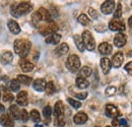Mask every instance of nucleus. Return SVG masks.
<instances>
[{
  "label": "nucleus",
  "instance_id": "0eeeda50",
  "mask_svg": "<svg viewBox=\"0 0 132 127\" xmlns=\"http://www.w3.org/2000/svg\"><path fill=\"white\" fill-rule=\"evenodd\" d=\"M109 29L113 32H124L126 30L125 23L123 22L122 19H117V18H113L110 22H109Z\"/></svg>",
  "mask_w": 132,
  "mask_h": 127
},
{
  "label": "nucleus",
  "instance_id": "49530a36",
  "mask_svg": "<svg viewBox=\"0 0 132 127\" xmlns=\"http://www.w3.org/2000/svg\"><path fill=\"white\" fill-rule=\"evenodd\" d=\"M35 127H43V125H41V124H37Z\"/></svg>",
  "mask_w": 132,
  "mask_h": 127
},
{
  "label": "nucleus",
  "instance_id": "f03ea898",
  "mask_svg": "<svg viewBox=\"0 0 132 127\" xmlns=\"http://www.w3.org/2000/svg\"><path fill=\"white\" fill-rule=\"evenodd\" d=\"M40 21H46V22L52 21V16L49 11L45 8H40L32 16V22L34 26H39Z\"/></svg>",
  "mask_w": 132,
  "mask_h": 127
},
{
  "label": "nucleus",
  "instance_id": "4c0bfd02",
  "mask_svg": "<svg viewBox=\"0 0 132 127\" xmlns=\"http://www.w3.org/2000/svg\"><path fill=\"white\" fill-rule=\"evenodd\" d=\"M116 91H117V89H116L115 86H108L107 89H106V95L109 96V97H111V96H114L116 94Z\"/></svg>",
  "mask_w": 132,
  "mask_h": 127
},
{
  "label": "nucleus",
  "instance_id": "20e7f679",
  "mask_svg": "<svg viewBox=\"0 0 132 127\" xmlns=\"http://www.w3.org/2000/svg\"><path fill=\"white\" fill-rule=\"evenodd\" d=\"M80 59L77 55H70L66 60V67L70 72H77L80 70Z\"/></svg>",
  "mask_w": 132,
  "mask_h": 127
},
{
  "label": "nucleus",
  "instance_id": "bb28decb",
  "mask_svg": "<svg viewBox=\"0 0 132 127\" xmlns=\"http://www.w3.org/2000/svg\"><path fill=\"white\" fill-rule=\"evenodd\" d=\"M65 117L64 115H59V116H55V119H54V124L55 126L57 127H63L65 126Z\"/></svg>",
  "mask_w": 132,
  "mask_h": 127
},
{
  "label": "nucleus",
  "instance_id": "6ab92c4d",
  "mask_svg": "<svg viewBox=\"0 0 132 127\" xmlns=\"http://www.w3.org/2000/svg\"><path fill=\"white\" fill-rule=\"evenodd\" d=\"M7 27H8V30L11 32V34H13V35H18L20 33V27H19V25L17 23L15 20H13V19L8 20Z\"/></svg>",
  "mask_w": 132,
  "mask_h": 127
},
{
  "label": "nucleus",
  "instance_id": "aec40b11",
  "mask_svg": "<svg viewBox=\"0 0 132 127\" xmlns=\"http://www.w3.org/2000/svg\"><path fill=\"white\" fill-rule=\"evenodd\" d=\"M17 104L20 105V106H27L28 103H29V100H28V92L26 91H22V92H19V94L17 95Z\"/></svg>",
  "mask_w": 132,
  "mask_h": 127
},
{
  "label": "nucleus",
  "instance_id": "ea45409f",
  "mask_svg": "<svg viewBox=\"0 0 132 127\" xmlns=\"http://www.w3.org/2000/svg\"><path fill=\"white\" fill-rule=\"evenodd\" d=\"M72 95L74 97H76L78 100H84L86 97H87V93L86 92H82V93H74V92H71Z\"/></svg>",
  "mask_w": 132,
  "mask_h": 127
},
{
  "label": "nucleus",
  "instance_id": "39448f33",
  "mask_svg": "<svg viewBox=\"0 0 132 127\" xmlns=\"http://www.w3.org/2000/svg\"><path fill=\"white\" fill-rule=\"evenodd\" d=\"M58 26L57 23H55L53 20L46 22L45 25H42L39 27V32L42 36H47V35H52V34H56V32L58 31Z\"/></svg>",
  "mask_w": 132,
  "mask_h": 127
},
{
  "label": "nucleus",
  "instance_id": "72a5a7b5",
  "mask_svg": "<svg viewBox=\"0 0 132 127\" xmlns=\"http://www.w3.org/2000/svg\"><path fill=\"white\" fill-rule=\"evenodd\" d=\"M77 21L80 25H82V26H87V25H89L90 19L87 17V15H85V14H80V15L78 16V18H77Z\"/></svg>",
  "mask_w": 132,
  "mask_h": 127
},
{
  "label": "nucleus",
  "instance_id": "c03bdc74",
  "mask_svg": "<svg viewBox=\"0 0 132 127\" xmlns=\"http://www.w3.org/2000/svg\"><path fill=\"white\" fill-rule=\"evenodd\" d=\"M128 26L132 29V16H130V18L128 19Z\"/></svg>",
  "mask_w": 132,
  "mask_h": 127
},
{
  "label": "nucleus",
  "instance_id": "603ef678",
  "mask_svg": "<svg viewBox=\"0 0 132 127\" xmlns=\"http://www.w3.org/2000/svg\"><path fill=\"white\" fill-rule=\"evenodd\" d=\"M107 127H111V126H107Z\"/></svg>",
  "mask_w": 132,
  "mask_h": 127
},
{
  "label": "nucleus",
  "instance_id": "de8ad7c7",
  "mask_svg": "<svg viewBox=\"0 0 132 127\" xmlns=\"http://www.w3.org/2000/svg\"><path fill=\"white\" fill-rule=\"evenodd\" d=\"M130 55H131V56H132V51H131V53H130Z\"/></svg>",
  "mask_w": 132,
  "mask_h": 127
},
{
  "label": "nucleus",
  "instance_id": "e433bc0d",
  "mask_svg": "<svg viewBox=\"0 0 132 127\" xmlns=\"http://www.w3.org/2000/svg\"><path fill=\"white\" fill-rule=\"evenodd\" d=\"M51 114H52V108L50 106H46L44 108V110H43V115H44L45 119L49 120L50 117H51Z\"/></svg>",
  "mask_w": 132,
  "mask_h": 127
},
{
  "label": "nucleus",
  "instance_id": "f704fd0d",
  "mask_svg": "<svg viewBox=\"0 0 132 127\" xmlns=\"http://www.w3.org/2000/svg\"><path fill=\"white\" fill-rule=\"evenodd\" d=\"M67 102L72 106V108H74V109H79L80 107H81V103L79 102V101H76V100H74V99H72V98H68L67 99Z\"/></svg>",
  "mask_w": 132,
  "mask_h": 127
},
{
  "label": "nucleus",
  "instance_id": "6e6552de",
  "mask_svg": "<svg viewBox=\"0 0 132 127\" xmlns=\"http://www.w3.org/2000/svg\"><path fill=\"white\" fill-rule=\"evenodd\" d=\"M115 1L113 0H108V1H105L102 5H101V11L102 13L108 15V14H111L114 10H115Z\"/></svg>",
  "mask_w": 132,
  "mask_h": 127
},
{
  "label": "nucleus",
  "instance_id": "8fccbe9b",
  "mask_svg": "<svg viewBox=\"0 0 132 127\" xmlns=\"http://www.w3.org/2000/svg\"><path fill=\"white\" fill-rule=\"evenodd\" d=\"M0 98H1V93H0Z\"/></svg>",
  "mask_w": 132,
  "mask_h": 127
},
{
  "label": "nucleus",
  "instance_id": "2f4dec72",
  "mask_svg": "<svg viewBox=\"0 0 132 127\" xmlns=\"http://www.w3.org/2000/svg\"><path fill=\"white\" fill-rule=\"evenodd\" d=\"M30 117L31 119L33 120L35 123H39L41 121V116H40V113L37 110H32L30 113Z\"/></svg>",
  "mask_w": 132,
  "mask_h": 127
},
{
  "label": "nucleus",
  "instance_id": "f8f14e48",
  "mask_svg": "<svg viewBox=\"0 0 132 127\" xmlns=\"http://www.w3.org/2000/svg\"><path fill=\"white\" fill-rule=\"evenodd\" d=\"M87 119H88V117L84 112H78L73 117V122L77 125H82L87 121Z\"/></svg>",
  "mask_w": 132,
  "mask_h": 127
},
{
  "label": "nucleus",
  "instance_id": "37998d69",
  "mask_svg": "<svg viewBox=\"0 0 132 127\" xmlns=\"http://www.w3.org/2000/svg\"><path fill=\"white\" fill-rule=\"evenodd\" d=\"M119 124H120V127L126 126V125H127V122H126L125 119H120V120H119Z\"/></svg>",
  "mask_w": 132,
  "mask_h": 127
},
{
  "label": "nucleus",
  "instance_id": "9b49d317",
  "mask_svg": "<svg viewBox=\"0 0 132 127\" xmlns=\"http://www.w3.org/2000/svg\"><path fill=\"white\" fill-rule=\"evenodd\" d=\"M0 124L2 127H14L12 118L7 114H2L0 117Z\"/></svg>",
  "mask_w": 132,
  "mask_h": 127
},
{
  "label": "nucleus",
  "instance_id": "a18cd8bd",
  "mask_svg": "<svg viewBox=\"0 0 132 127\" xmlns=\"http://www.w3.org/2000/svg\"><path fill=\"white\" fill-rule=\"evenodd\" d=\"M5 110V108H4V106L2 105V104H0V113H2V112H4Z\"/></svg>",
  "mask_w": 132,
  "mask_h": 127
},
{
  "label": "nucleus",
  "instance_id": "58836bf2",
  "mask_svg": "<svg viewBox=\"0 0 132 127\" xmlns=\"http://www.w3.org/2000/svg\"><path fill=\"white\" fill-rule=\"evenodd\" d=\"M29 117H30V115L28 114V112L26 111L24 109H22V110L20 111V120H21L22 122H27V121L29 120Z\"/></svg>",
  "mask_w": 132,
  "mask_h": 127
},
{
  "label": "nucleus",
  "instance_id": "a211bd4d",
  "mask_svg": "<svg viewBox=\"0 0 132 127\" xmlns=\"http://www.w3.org/2000/svg\"><path fill=\"white\" fill-rule=\"evenodd\" d=\"M46 80H43V78H38L34 81L33 83V86L34 89L37 91V92H44L45 89H46Z\"/></svg>",
  "mask_w": 132,
  "mask_h": 127
},
{
  "label": "nucleus",
  "instance_id": "c756f323",
  "mask_svg": "<svg viewBox=\"0 0 132 127\" xmlns=\"http://www.w3.org/2000/svg\"><path fill=\"white\" fill-rule=\"evenodd\" d=\"M9 88L12 92H17L20 89V83L17 80H11L9 81Z\"/></svg>",
  "mask_w": 132,
  "mask_h": 127
},
{
  "label": "nucleus",
  "instance_id": "393cba45",
  "mask_svg": "<svg viewBox=\"0 0 132 127\" xmlns=\"http://www.w3.org/2000/svg\"><path fill=\"white\" fill-rule=\"evenodd\" d=\"M54 115L55 116H59V115H64V105L61 101H58L55 104L54 107Z\"/></svg>",
  "mask_w": 132,
  "mask_h": 127
},
{
  "label": "nucleus",
  "instance_id": "423d86ee",
  "mask_svg": "<svg viewBox=\"0 0 132 127\" xmlns=\"http://www.w3.org/2000/svg\"><path fill=\"white\" fill-rule=\"evenodd\" d=\"M82 42L84 48H86L88 51H93L96 48V41L89 31H84L82 34Z\"/></svg>",
  "mask_w": 132,
  "mask_h": 127
},
{
  "label": "nucleus",
  "instance_id": "c9c22d12",
  "mask_svg": "<svg viewBox=\"0 0 132 127\" xmlns=\"http://www.w3.org/2000/svg\"><path fill=\"white\" fill-rule=\"evenodd\" d=\"M121 16H122V5H121V3H118L117 8L114 12V18L119 19V18H121Z\"/></svg>",
  "mask_w": 132,
  "mask_h": 127
},
{
  "label": "nucleus",
  "instance_id": "dca6fc26",
  "mask_svg": "<svg viewBox=\"0 0 132 127\" xmlns=\"http://www.w3.org/2000/svg\"><path fill=\"white\" fill-rule=\"evenodd\" d=\"M101 67H102V70L104 72V74H108L111 67H112V63H111V60L107 57H103L101 59Z\"/></svg>",
  "mask_w": 132,
  "mask_h": 127
},
{
  "label": "nucleus",
  "instance_id": "5701e85b",
  "mask_svg": "<svg viewBox=\"0 0 132 127\" xmlns=\"http://www.w3.org/2000/svg\"><path fill=\"white\" fill-rule=\"evenodd\" d=\"M9 116L14 119V120H17V119H20V112H19V108H17L16 105H11L9 107Z\"/></svg>",
  "mask_w": 132,
  "mask_h": 127
},
{
  "label": "nucleus",
  "instance_id": "3c124183",
  "mask_svg": "<svg viewBox=\"0 0 132 127\" xmlns=\"http://www.w3.org/2000/svg\"><path fill=\"white\" fill-rule=\"evenodd\" d=\"M131 6H132V2H131Z\"/></svg>",
  "mask_w": 132,
  "mask_h": 127
},
{
  "label": "nucleus",
  "instance_id": "ddd939ff",
  "mask_svg": "<svg viewBox=\"0 0 132 127\" xmlns=\"http://www.w3.org/2000/svg\"><path fill=\"white\" fill-rule=\"evenodd\" d=\"M19 66L23 72H31V71H33L34 67H35V65L32 62L26 60L24 58H21L19 60Z\"/></svg>",
  "mask_w": 132,
  "mask_h": 127
},
{
  "label": "nucleus",
  "instance_id": "2eb2a0df",
  "mask_svg": "<svg viewBox=\"0 0 132 127\" xmlns=\"http://www.w3.org/2000/svg\"><path fill=\"white\" fill-rule=\"evenodd\" d=\"M112 50H113L112 45H110L109 43H106V42L102 43V44L99 46L100 54H102V55H104V56H108V55H110V54L112 53Z\"/></svg>",
  "mask_w": 132,
  "mask_h": 127
},
{
  "label": "nucleus",
  "instance_id": "9d476101",
  "mask_svg": "<svg viewBox=\"0 0 132 127\" xmlns=\"http://www.w3.org/2000/svg\"><path fill=\"white\" fill-rule=\"evenodd\" d=\"M126 42H127V39H126V36L123 33H118L114 38V45L117 48L124 47Z\"/></svg>",
  "mask_w": 132,
  "mask_h": 127
},
{
  "label": "nucleus",
  "instance_id": "f257e3e1",
  "mask_svg": "<svg viewBox=\"0 0 132 127\" xmlns=\"http://www.w3.org/2000/svg\"><path fill=\"white\" fill-rule=\"evenodd\" d=\"M14 51L17 55L21 58H24L29 55L31 48H32V43L31 41L27 39H17L14 41Z\"/></svg>",
  "mask_w": 132,
  "mask_h": 127
},
{
  "label": "nucleus",
  "instance_id": "a878e982",
  "mask_svg": "<svg viewBox=\"0 0 132 127\" xmlns=\"http://www.w3.org/2000/svg\"><path fill=\"white\" fill-rule=\"evenodd\" d=\"M17 80L19 81V83H22L24 85H30L32 83V81H33L32 77H30L28 75H22V74L17 75Z\"/></svg>",
  "mask_w": 132,
  "mask_h": 127
},
{
  "label": "nucleus",
  "instance_id": "09e8293b",
  "mask_svg": "<svg viewBox=\"0 0 132 127\" xmlns=\"http://www.w3.org/2000/svg\"><path fill=\"white\" fill-rule=\"evenodd\" d=\"M122 127H128V126H127V125H126V126H122Z\"/></svg>",
  "mask_w": 132,
  "mask_h": 127
},
{
  "label": "nucleus",
  "instance_id": "473e14b6",
  "mask_svg": "<svg viewBox=\"0 0 132 127\" xmlns=\"http://www.w3.org/2000/svg\"><path fill=\"white\" fill-rule=\"evenodd\" d=\"M14 100V96L12 95L8 90H4L3 92V101L4 102H12Z\"/></svg>",
  "mask_w": 132,
  "mask_h": 127
},
{
  "label": "nucleus",
  "instance_id": "b1692460",
  "mask_svg": "<svg viewBox=\"0 0 132 127\" xmlns=\"http://www.w3.org/2000/svg\"><path fill=\"white\" fill-rule=\"evenodd\" d=\"M60 40H61V36L59 34H52V35H50L46 38V43L56 45L60 42Z\"/></svg>",
  "mask_w": 132,
  "mask_h": 127
},
{
  "label": "nucleus",
  "instance_id": "1a4fd4ad",
  "mask_svg": "<svg viewBox=\"0 0 132 127\" xmlns=\"http://www.w3.org/2000/svg\"><path fill=\"white\" fill-rule=\"evenodd\" d=\"M105 113H106V116H107V117L112 118V119H116V118L119 116V111H118V109L116 108L114 105H112V104L106 105Z\"/></svg>",
  "mask_w": 132,
  "mask_h": 127
},
{
  "label": "nucleus",
  "instance_id": "cd10ccee",
  "mask_svg": "<svg viewBox=\"0 0 132 127\" xmlns=\"http://www.w3.org/2000/svg\"><path fill=\"white\" fill-rule=\"evenodd\" d=\"M75 83L77 85V88L79 89H86L88 85H89V82L88 80H86L85 78H82V77H76V80H75Z\"/></svg>",
  "mask_w": 132,
  "mask_h": 127
},
{
  "label": "nucleus",
  "instance_id": "f3484780",
  "mask_svg": "<svg viewBox=\"0 0 132 127\" xmlns=\"http://www.w3.org/2000/svg\"><path fill=\"white\" fill-rule=\"evenodd\" d=\"M68 51H69L68 45L66 43H62V44H60L58 47L55 49V55L57 57H61V56H64L65 54H67Z\"/></svg>",
  "mask_w": 132,
  "mask_h": 127
},
{
  "label": "nucleus",
  "instance_id": "864d4df0",
  "mask_svg": "<svg viewBox=\"0 0 132 127\" xmlns=\"http://www.w3.org/2000/svg\"><path fill=\"white\" fill-rule=\"evenodd\" d=\"M96 127H99V126H96Z\"/></svg>",
  "mask_w": 132,
  "mask_h": 127
},
{
  "label": "nucleus",
  "instance_id": "7c9ffc66",
  "mask_svg": "<svg viewBox=\"0 0 132 127\" xmlns=\"http://www.w3.org/2000/svg\"><path fill=\"white\" fill-rule=\"evenodd\" d=\"M45 92H46V94H47V95H53V94L56 92V88H55V85H54V83H53L52 81L47 82V84H46V89H45Z\"/></svg>",
  "mask_w": 132,
  "mask_h": 127
},
{
  "label": "nucleus",
  "instance_id": "79ce46f5",
  "mask_svg": "<svg viewBox=\"0 0 132 127\" xmlns=\"http://www.w3.org/2000/svg\"><path fill=\"white\" fill-rule=\"evenodd\" d=\"M125 70H126L130 75H132V61L128 62V63L125 65Z\"/></svg>",
  "mask_w": 132,
  "mask_h": 127
},
{
  "label": "nucleus",
  "instance_id": "4be33fe9",
  "mask_svg": "<svg viewBox=\"0 0 132 127\" xmlns=\"http://www.w3.org/2000/svg\"><path fill=\"white\" fill-rule=\"evenodd\" d=\"M92 72H93V70H92V68L89 66H83L78 71V76L77 77H82V78L86 80V77L92 75Z\"/></svg>",
  "mask_w": 132,
  "mask_h": 127
},
{
  "label": "nucleus",
  "instance_id": "4468645a",
  "mask_svg": "<svg viewBox=\"0 0 132 127\" xmlns=\"http://www.w3.org/2000/svg\"><path fill=\"white\" fill-rule=\"evenodd\" d=\"M123 61H124V55L122 52H118L116 53L115 55L113 56L112 58V65L115 67V68H119L122 64H123Z\"/></svg>",
  "mask_w": 132,
  "mask_h": 127
},
{
  "label": "nucleus",
  "instance_id": "c85d7f7f",
  "mask_svg": "<svg viewBox=\"0 0 132 127\" xmlns=\"http://www.w3.org/2000/svg\"><path fill=\"white\" fill-rule=\"evenodd\" d=\"M73 39H74L75 45H76V47L78 48V50L83 52V51H84V45H83L82 38H81L80 36H78V35H75V36L73 37Z\"/></svg>",
  "mask_w": 132,
  "mask_h": 127
},
{
  "label": "nucleus",
  "instance_id": "7ed1b4c3",
  "mask_svg": "<svg viewBox=\"0 0 132 127\" xmlns=\"http://www.w3.org/2000/svg\"><path fill=\"white\" fill-rule=\"evenodd\" d=\"M32 9H33V5L30 2H20L12 8L11 12L14 16H20L28 14L29 12H31Z\"/></svg>",
  "mask_w": 132,
  "mask_h": 127
},
{
  "label": "nucleus",
  "instance_id": "412c9836",
  "mask_svg": "<svg viewBox=\"0 0 132 127\" xmlns=\"http://www.w3.org/2000/svg\"><path fill=\"white\" fill-rule=\"evenodd\" d=\"M12 59H13L12 53L9 52V51H6V52H4V53L1 55L0 61H1V63L3 64V65H7V64L12 62Z\"/></svg>",
  "mask_w": 132,
  "mask_h": 127
},
{
  "label": "nucleus",
  "instance_id": "a19ab883",
  "mask_svg": "<svg viewBox=\"0 0 132 127\" xmlns=\"http://www.w3.org/2000/svg\"><path fill=\"white\" fill-rule=\"evenodd\" d=\"M88 13H89V15L92 16L94 19H97L98 17H99V14H98V12L94 9V8H89L88 9Z\"/></svg>",
  "mask_w": 132,
  "mask_h": 127
}]
</instances>
